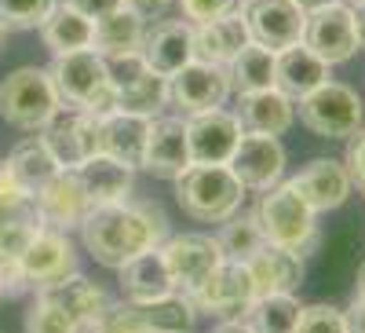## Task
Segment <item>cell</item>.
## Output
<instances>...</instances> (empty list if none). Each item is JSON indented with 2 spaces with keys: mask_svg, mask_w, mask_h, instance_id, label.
<instances>
[{
  "mask_svg": "<svg viewBox=\"0 0 365 333\" xmlns=\"http://www.w3.org/2000/svg\"><path fill=\"white\" fill-rule=\"evenodd\" d=\"M4 169L11 172V179L26 191V194H37L44 184H51V179L63 172L58 169V161L48 154V146L41 139H26L19 146H11V154L4 161Z\"/></svg>",
  "mask_w": 365,
  "mask_h": 333,
  "instance_id": "32",
  "label": "cell"
},
{
  "mask_svg": "<svg viewBox=\"0 0 365 333\" xmlns=\"http://www.w3.org/2000/svg\"><path fill=\"white\" fill-rule=\"evenodd\" d=\"M354 4H358V0H354ZM354 4H351V8H354Z\"/></svg>",
  "mask_w": 365,
  "mask_h": 333,
  "instance_id": "50",
  "label": "cell"
},
{
  "mask_svg": "<svg viewBox=\"0 0 365 333\" xmlns=\"http://www.w3.org/2000/svg\"><path fill=\"white\" fill-rule=\"evenodd\" d=\"M132 315L143 333H190L197 312H194V300L175 289L161 300H150V304H132Z\"/></svg>",
  "mask_w": 365,
  "mask_h": 333,
  "instance_id": "31",
  "label": "cell"
},
{
  "mask_svg": "<svg viewBox=\"0 0 365 333\" xmlns=\"http://www.w3.org/2000/svg\"><path fill=\"white\" fill-rule=\"evenodd\" d=\"M263 231L256 224V217H230L223 220V231L216 234V246H220V257L223 260H234V264H245L259 246H263Z\"/></svg>",
  "mask_w": 365,
  "mask_h": 333,
  "instance_id": "36",
  "label": "cell"
},
{
  "mask_svg": "<svg viewBox=\"0 0 365 333\" xmlns=\"http://www.w3.org/2000/svg\"><path fill=\"white\" fill-rule=\"evenodd\" d=\"M63 114L55 81L41 66H19L0 81V117L19 132H41Z\"/></svg>",
  "mask_w": 365,
  "mask_h": 333,
  "instance_id": "3",
  "label": "cell"
},
{
  "mask_svg": "<svg viewBox=\"0 0 365 333\" xmlns=\"http://www.w3.org/2000/svg\"><path fill=\"white\" fill-rule=\"evenodd\" d=\"M73 172L81 179V187H84L91 209L117 205V202H128L132 198V187H135V169L132 165H120V161H113L106 154H91Z\"/></svg>",
  "mask_w": 365,
  "mask_h": 333,
  "instance_id": "23",
  "label": "cell"
},
{
  "mask_svg": "<svg viewBox=\"0 0 365 333\" xmlns=\"http://www.w3.org/2000/svg\"><path fill=\"white\" fill-rule=\"evenodd\" d=\"M48 74L55 81L58 103H63L66 110H81V114L110 84L106 81V59L96 48H81V51H70V55H55V63H51Z\"/></svg>",
  "mask_w": 365,
  "mask_h": 333,
  "instance_id": "9",
  "label": "cell"
},
{
  "mask_svg": "<svg viewBox=\"0 0 365 333\" xmlns=\"http://www.w3.org/2000/svg\"><path fill=\"white\" fill-rule=\"evenodd\" d=\"M256 224L263 231V238L270 246H282V249H292L299 257H311L314 246H318V227H314V217L289 184H274L270 191L259 194V205H256Z\"/></svg>",
  "mask_w": 365,
  "mask_h": 333,
  "instance_id": "4",
  "label": "cell"
},
{
  "mask_svg": "<svg viewBox=\"0 0 365 333\" xmlns=\"http://www.w3.org/2000/svg\"><path fill=\"white\" fill-rule=\"evenodd\" d=\"M289 187L307 202L311 213H332V209H340L351 194V176H347V165L336 161V158H318L311 165H303L292 179Z\"/></svg>",
  "mask_w": 365,
  "mask_h": 333,
  "instance_id": "18",
  "label": "cell"
},
{
  "mask_svg": "<svg viewBox=\"0 0 365 333\" xmlns=\"http://www.w3.org/2000/svg\"><path fill=\"white\" fill-rule=\"evenodd\" d=\"M249 275H252V286H256V297H267V293H296L299 282H303V257L292 253V249H282V246H263L245 260Z\"/></svg>",
  "mask_w": 365,
  "mask_h": 333,
  "instance_id": "24",
  "label": "cell"
},
{
  "mask_svg": "<svg viewBox=\"0 0 365 333\" xmlns=\"http://www.w3.org/2000/svg\"><path fill=\"white\" fill-rule=\"evenodd\" d=\"M139 55L146 59L150 70H158L161 77H172L194 59V26L187 19H161L158 26L146 29Z\"/></svg>",
  "mask_w": 365,
  "mask_h": 333,
  "instance_id": "20",
  "label": "cell"
},
{
  "mask_svg": "<svg viewBox=\"0 0 365 333\" xmlns=\"http://www.w3.org/2000/svg\"><path fill=\"white\" fill-rule=\"evenodd\" d=\"M354 15V34H358V48H365V0H358V4L351 8Z\"/></svg>",
  "mask_w": 365,
  "mask_h": 333,
  "instance_id": "45",
  "label": "cell"
},
{
  "mask_svg": "<svg viewBox=\"0 0 365 333\" xmlns=\"http://www.w3.org/2000/svg\"><path fill=\"white\" fill-rule=\"evenodd\" d=\"M37 217L44 227H55V231H70V227H81V220L91 213V202L81 187V179L73 169H63L51 184H44L37 194Z\"/></svg>",
  "mask_w": 365,
  "mask_h": 333,
  "instance_id": "19",
  "label": "cell"
},
{
  "mask_svg": "<svg viewBox=\"0 0 365 333\" xmlns=\"http://www.w3.org/2000/svg\"><path fill=\"white\" fill-rule=\"evenodd\" d=\"M347 176H351V187L365 194V125L351 136V146H347Z\"/></svg>",
  "mask_w": 365,
  "mask_h": 333,
  "instance_id": "41",
  "label": "cell"
},
{
  "mask_svg": "<svg viewBox=\"0 0 365 333\" xmlns=\"http://www.w3.org/2000/svg\"><path fill=\"white\" fill-rule=\"evenodd\" d=\"M0 297H4V279H0Z\"/></svg>",
  "mask_w": 365,
  "mask_h": 333,
  "instance_id": "48",
  "label": "cell"
},
{
  "mask_svg": "<svg viewBox=\"0 0 365 333\" xmlns=\"http://www.w3.org/2000/svg\"><path fill=\"white\" fill-rule=\"evenodd\" d=\"M26 333H77V322L48 297H37V304L26 315Z\"/></svg>",
  "mask_w": 365,
  "mask_h": 333,
  "instance_id": "38",
  "label": "cell"
},
{
  "mask_svg": "<svg viewBox=\"0 0 365 333\" xmlns=\"http://www.w3.org/2000/svg\"><path fill=\"white\" fill-rule=\"evenodd\" d=\"M168 96L182 114H205L223 106L234 92H230V74L227 66L216 63H201V59H190L182 70H175L168 77Z\"/></svg>",
  "mask_w": 365,
  "mask_h": 333,
  "instance_id": "12",
  "label": "cell"
},
{
  "mask_svg": "<svg viewBox=\"0 0 365 333\" xmlns=\"http://www.w3.org/2000/svg\"><path fill=\"white\" fill-rule=\"evenodd\" d=\"M245 0H179L182 8V19L190 26H201V22H212V19H223L230 11H241Z\"/></svg>",
  "mask_w": 365,
  "mask_h": 333,
  "instance_id": "40",
  "label": "cell"
},
{
  "mask_svg": "<svg viewBox=\"0 0 365 333\" xmlns=\"http://www.w3.org/2000/svg\"><path fill=\"white\" fill-rule=\"evenodd\" d=\"M168 238V220L154 202H117L99 205L81 220V242L91 260L103 267H120L135 253L161 246Z\"/></svg>",
  "mask_w": 365,
  "mask_h": 333,
  "instance_id": "1",
  "label": "cell"
},
{
  "mask_svg": "<svg viewBox=\"0 0 365 333\" xmlns=\"http://www.w3.org/2000/svg\"><path fill=\"white\" fill-rule=\"evenodd\" d=\"M161 253L168 260V271L175 279V289L179 293H194L212 271L216 264L223 260L220 257V246L212 234H172L168 242H161Z\"/></svg>",
  "mask_w": 365,
  "mask_h": 333,
  "instance_id": "15",
  "label": "cell"
},
{
  "mask_svg": "<svg viewBox=\"0 0 365 333\" xmlns=\"http://www.w3.org/2000/svg\"><path fill=\"white\" fill-rule=\"evenodd\" d=\"M146 136H150V117L117 110V114L99 121V154H106L120 165L139 169L143 150H146Z\"/></svg>",
  "mask_w": 365,
  "mask_h": 333,
  "instance_id": "26",
  "label": "cell"
},
{
  "mask_svg": "<svg viewBox=\"0 0 365 333\" xmlns=\"http://www.w3.org/2000/svg\"><path fill=\"white\" fill-rule=\"evenodd\" d=\"M227 169L237 176V184L245 191H270L274 184H282L285 172V146L278 136H256V132H241L234 154Z\"/></svg>",
  "mask_w": 365,
  "mask_h": 333,
  "instance_id": "11",
  "label": "cell"
},
{
  "mask_svg": "<svg viewBox=\"0 0 365 333\" xmlns=\"http://www.w3.org/2000/svg\"><path fill=\"white\" fill-rule=\"evenodd\" d=\"M0 44H4V29H0Z\"/></svg>",
  "mask_w": 365,
  "mask_h": 333,
  "instance_id": "49",
  "label": "cell"
},
{
  "mask_svg": "<svg viewBox=\"0 0 365 333\" xmlns=\"http://www.w3.org/2000/svg\"><path fill=\"white\" fill-rule=\"evenodd\" d=\"M58 0H0V29L4 34H22V29H37Z\"/></svg>",
  "mask_w": 365,
  "mask_h": 333,
  "instance_id": "37",
  "label": "cell"
},
{
  "mask_svg": "<svg viewBox=\"0 0 365 333\" xmlns=\"http://www.w3.org/2000/svg\"><path fill=\"white\" fill-rule=\"evenodd\" d=\"M325 81H329V63H322V59L314 51H307L303 44H292V48L278 51V63H274V88L285 92L292 103L311 96Z\"/></svg>",
  "mask_w": 365,
  "mask_h": 333,
  "instance_id": "27",
  "label": "cell"
},
{
  "mask_svg": "<svg viewBox=\"0 0 365 333\" xmlns=\"http://www.w3.org/2000/svg\"><path fill=\"white\" fill-rule=\"evenodd\" d=\"M154 179H175L190 169V150H187V117H150V136L143 150V165Z\"/></svg>",
  "mask_w": 365,
  "mask_h": 333,
  "instance_id": "16",
  "label": "cell"
},
{
  "mask_svg": "<svg viewBox=\"0 0 365 333\" xmlns=\"http://www.w3.org/2000/svg\"><path fill=\"white\" fill-rule=\"evenodd\" d=\"M172 0H125V8H132L139 19H158Z\"/></svg>",
  "mask_w": 365,
  "mask_h": 333,
  "instance_id": "43",
  "label": "cell"
},
{
  "mask_svg": "<svg viewBox=\"0 0 365 333\" xmlns=\"http://www.w3.org/2000/svg\"><path fill=\"white\" fill-rule=\"evenodd\" d=\"M172 184L179 209L201 224H223L245 202V187L237 184V176L227 165H190Z\"/></svg>",
  "mask_w": 365,
  "mask_h": 333,
  "instance_id": "2",
  "label": "cell"
},
{
  "mask_svg": "<svg viewBox=\"0 0 365 333\" xmlns=\"http://www.w3.org/2000/svg\"><path fill=\"white\" fill-rule=\"evenodd\" d=\"M296 117L303 121V129H311L322 139H351L365 125V106L351 84H340L329 77L311 96L299 99Z\"/></svg>",
  "mask_w": 365,
  "mask_h": 333,
  "instance_id": "6",
  "label": "cell"
},
{
  "mask_svg": "<svg viewBox=\"0 0 365 333\" xmlns=\"http://www.w3.org/2000/svg\"><path fill=\"white\" fill-rule=\"evenodd\" d=\"M117 103H120V110L125 114H139V117H158L168 103H172V96H168V77H161L158 70H143L132 84H125L117 92Z\"/></svg>",
  "mask_w": 365,
  "mask_h": 333,
  "instance_id": "35",
  "label": "cell"
},
{
  "mask_svg": "<svg viewBox=\"0 0 365 333\" xmlns=\"http://www.w3.org/2000/svg\"><path fill=\"white\" fill-rule=\"evenodd\" d=\"M58 4H66V8L88 15V19H103V15H110L117 8H125V0H58Z\"/></svg>",
  "mask_w": 365,
  "mask_h": 333,
  "instance_id": "42",
  "label": "cell"
},
{
  "mask_svg": "<svg viewBox=\"0 0 365 333\" xmlns=\"http://www.w3.org/2000/svg\"><path fill=\"white\" fill-rule=\"evenodd\" d=\"M237 125L241 132H256V136H285L296 121V106L285 92L278 88H263V92H249L237 99Z\"/></svg>",
  "mask_w": 365,
  "mask_h": 333,
  "instance_id": "22",
  "label": "cell"
},
{
  "mask_svg": "<svg viewBox=\"0 0 365 333\" xmlns=\"http://www.w3.org/2000/svg\"><path fill=\"white\" fill-rule=\"evenodd\" d=\"M146 37V19H139L132 8H117L103 19H96V29H91V48H96L103 59L113 55H132L143 48Z\"/></svg>",
  "mask_w": 365,
  "mask_h": 333,
  "instance_id": "28",
  "label": "cell"
},
{
  "mask_svg": "<svg viewBox=\"0 0 365 333\" xmlns=\"http://www.w3.org/2000/svg\"><path fill=\"white\" fill-rule=\"evenodd\" d=\"M77 275V249L73 242L66 238V231H55V227H41L37 238L22 249V257L15 260V267L0 271L4 279V293L8 289H48L55 282H63Z\"/></svg>",
  "mask_w": 365,
  "mask_h": 333,
  "instance_id": "5",
  "label": "cell"
},
{
  "mask_svg": "<svg viewBox=\"0 0 365 333\" xmlns=\"http://www.w3.org/2000/svg\"><path fill=\"white\" fill-rule=\"evenodd\" d=\"M190 300L208 312V315H220V319H237L245 315L249 304L256 300V286L245 264H234V260H220L216 271L190 293Z\"/></svg>",
  "mask_w": 365,
  "mask_h": 333,
  "instance_id": "13",
  "label": "cell"
},
{
  "mask_svg": "<svg viewBox=\"0 0 365 333\" xmlns=\"http://www.w3.org/2000/svg\"><path fill=\"white\" fill-rule=\"evenodd\" d=\"M249 41H252V34H249L245 11H230L223 19H212V22L194 26V59L227 66Z\"/></svg>",
  "mask_w": 365,
  "mask_h": 333,
  "instance_id": "25",
  "label": "cell"
},
{
  "mask_svg": "<svg viewBox=\"0 0 365 333\" xmlns=\"http://www.w3.org/2000/svg\"><path fill=\"white\" fill-rule=\"evenodd\" d=\"M274 63H278V55H274L270 48L249 41V44L227 63L230 92L249 96V92H263V88H274Z\"/></svg>",
  "mask_w": 365,
  "mask_h": 333,
  "instance_id": "33",
  "label": "cell"
},
{
  "mask_svg": "<svg viewBox=\"0 0 365 333\" xmlns=\"http://www.w3.org/2000/svg\"><path fill=\"white\" fill-rule=\"evenodd\" d=\"M241 11H245L252 41L270 48L274 55L299 44L303 22H307V4L303 0H245Z\"/></svg>",
  "mask_w": 365,
  "mask_h": 333,
  "instance_id": "10",
  "label": "cell"
},
{
  "mask_svg": "<svg viewBox=\"0 0 365 333\" xmlns=\"http://www.w3.org/2000/svg\"><path fill=\"white\" fill-rule=\"evenodd\" d=\"M41 227L44 224L37 217L34 194H26L11 179V172L0 165V271L15 267V260L37 238Z\"/></svg>",
  "mask_w": 365,
  "mask_h": 333,
  "instance_id": "8",
  "label": "cell"
},
{
  "mask_svg": "<svg viewBox=\"0 0 365 333\" xmlns=\"http://www.w3.org/2000/svg\"><path fill=\"white\" fill-rule=\"evenodd\" d=\"M344 322H347V333H365V300L354 297V304L344 312Z\"/></svg>",
  "mask_w": 365,
  "mask_h": 333,
  "instance_id": "44",
  "label": "cell"
},
{
  "mask_svg": "<svg viewBox=\"0 0 365 333\" xmlns=\"http://www.w3.org/2000/svg\"><path fill=\"white\" fill-rule=\"evenodd\" d=\"M358 297H361V300H365V264H361V267H358Z\"/></svg>",
  "mask_w": 365,
  "mask_h": 333,
  "instance_id": "47",
  "label": "cell"
},
{
  "mask_svg": "<svg viewBox=\"0 0 365 333\" xmlns=\"http://www.w3.org/2000/svg\"><path fill=\"white\" fill-rule=\"evenodd\" d=\"M237 139H241V125L230 110L216 106L205 114H187L190 165H227Z\"/></svg>",
  "mask_w": 365,
  "mask_h": 333,
  "instance_id": "14",
  "label": "cell"
},
{
  "mask_svg": "<svg viewBox=\"0 0 365 333\" xmlns=\"http://www.w3.org/2000/svg\"><path fill=\"white\" fill-rule=\"evenodd\" d=\"M299 44L314 51L322 63L336 66L358 55V34H354V15L351 4L340 0H325V4L307 8V22H303V37Z\"/></svg>",
  "mask_w": 365,
  "mask_h": 333,
  "instance_id": "7",
  "label": "cell"
},
{
  "mask_svg": "<svg viewBox=\"0 0 365 333\" xmlns=\"http://www.w3.org/2000/svg\"><path fill=\"white\" fill-rule=\"evenodd\" d=\"M41 297L55 300V304L77 322V329H81V326H91L96 319H103V312L110 308L103 286H96L91 279H84V275H70V279H63V282H55V286L41 289Z\"/></svg>",
  "mask_w": 365,
  "mask_h": 333,
  "instance_id": "29",
  "label": "cell"
},
{
  "mask_svg": "<svg viewBox=\"0 0 365 333\" xmlns=\"http://www.w3.org/2000/svg\"><path fill=\"white\" fill-rule=\"evenodd\" d=\"M299 308L303 304L292 293H267L249 304L245 326H249V333H296Z\"/></svg>",
  "mask_w": 365,
  "mask_h": 333,
  "instance_id": "34",
  "label": "cell"
},
{
  "mask_svg": "<svg viewBox=\"0 0 365 333\" xmlns=\"http://www.w3.org/2000/svg\"><path fill=\"white\" fill-rule=\"evenodd\" d=\"M37 139L48 146V154L58 161V169H77L91 154H99V121L81 110H70L66 117L58 114L51 125H44Z\"/></svg>",
  "mask_w": 365,
  "mask_h": 333,
  "instance_id": "17",
  "label": "cell"
},
{
  "mask_svg": "<svg viewBox=\"0 0 365 333\" xmlns=\"http://www.w3.org/2000/svg\"><path fill=\"white\" fill-rule=\"evenodd\" d=\"M120 289L132 304H150V300H161L168 293H175V279L168 271V260L161 253V246H150L143 253H135L128 264L117 267Z\"/></svg>",
  "mask_w": 365,
  "mask_h": 333,
  "instance_id": "21",
  "label": "cell"
},
{
  "mask_svg": "<svg viewBox=\"0 0 365 333\" xmlns=\"http://www.w3.org/2000/svg\"><path fill=\"white\" fill-rule=\"evenodd\" d=\"M41 29V44L51 55H70L81 48H91V29H96V19H88L66 4H55L51 15L37 26Z\"/></svg>",
  "mask_w": 365,
  "mask_h": 333,
  "instance_id": "30",
  "label": "cell"
},
{
  "mask_svg": "<svg viewBox=\"0 0 365 333\" xmlns=\"http://www.w3.org/2000/svg\"><path fill=\"white\" fill-rule=\"evenodd\" d=\"M212 333H249V326L241 322V319H227V322H220Z\"/></svg>",
  "mask_w": 365,
  "mask_h": 333,
  "instance_id": "46",
  "label": "cell"
},
{
  "mask_svg": "<svg viewBox=\"0 0 365 333\" xmlns=\"http://www.w3.org/2000/svg\"><path fill=\"white\" fill-rule=\"evenodd\" d=\"M296 333H347V322L344 312H336L332 304H311V308H299Z\"/></svg>",
  "mask_w": 365,
  "mask_h": 333,
  "instance_id": "39",
  "label": "cell"
}]
</instances>
